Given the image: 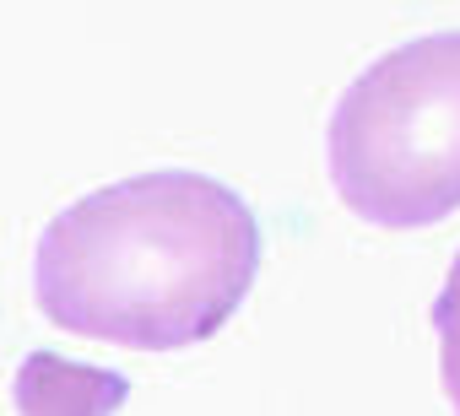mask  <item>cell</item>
Segmentation results:
<instances>
[{
	"instance_id": "1",
	"label": "cell",
	"mask_w": 460,
	"mask_h": 416,
	"mask_svg": "<svg viewBox=\"0 0 460 416\" xmlns=\"http://www.w3.org/2000/svg\"><path fill=\"white\" fill-rule=\"evenodd\" d=\"M255 276L261 222L250 200L190 168H152L71 200L33 260L49 325L130 351L211 341Z\"/></svg>"
},
{
	"instance_id": "2",
	"label": "cell",
	"mask_w": 460,
	"mask_h": 416,
	"mask_svg": "<svg viewBox=\"0 0 460 416\" xmlns=\"http://www.w3.org/2000/svg\"><path fill=\"white\" fill-rule=\"evenodd\" d=\"M331 184L341 205L390 233L460 212V33L379 55L331 114Z\"/></svg>"
},
{
	"instance_id": "3",
	"label": "cell",
	"mask_w": 460,
	"mask_h": 416,
	"mask_svg": "<svg viewBox=\"0 0 460 416\" xmlns=\"http://www.w3.org/2000/svg\"><path fill=\"white\" fill-rule=\"evenodd\" d=\"M433 335H438V378H444V394L460 411V255L449 260L444 292L433 298Z\"/></svg>"
}]
</instances>
